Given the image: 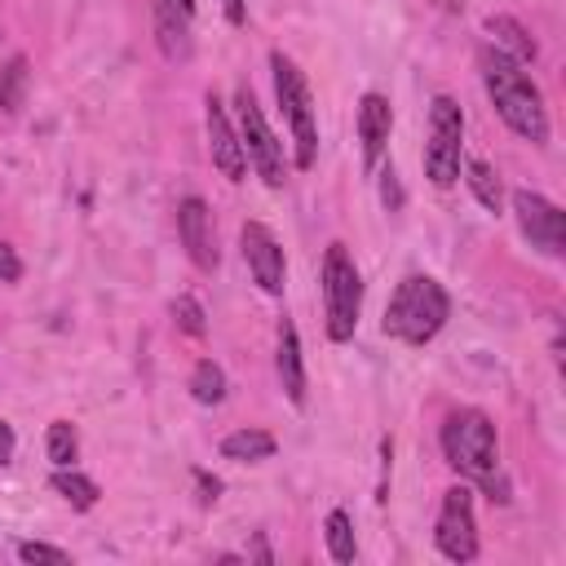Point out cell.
Wrapping results in <instances>:
<instances>
[{
    "instance_id": "cell-15",
    "label": "cell",
    "mask_w": 566,
    "mask_h": 566,
    "mask_svg": "<svg viewBox=\"0 0 566 566\" xmlns=\"http://www.w3.org/2000/svg\"><path fill=\"white\" fill-rule=\"evenodd\" d=\"M486 31H491L495 49H504V53H509V57H517L522 66H526V62H535V53H539V49H535V40L526 35V27H522L517 18H504V13H500V18H486Z\"/></svg>"
},
{
    "instance_id": "cell-4",
    "label": "cell",
    "mask_w": 566,
    "mask_h": 566,
    "mask_svg": "<svg viewBox=\"0 0 566 566\" xmlns=\"http://www.w3.org/2000/svg\"><path fill=\"white\" fill-rule=\"evenodd\" d=\"M363 310V279L345 243H327L323 252V314H327V336L340 345L354 336Z\"/></svg>"
},
{
    "instance_id": "cell-7",
    "label": "cell",
    "mask_w": 566,
    "mask_h": 566,
    "mask_svg": "<svg viewBox=\"0 0 566 566\" xmlns=\"http://www.w3.org/2000/svg\"><path fill=\"white\" fill-rule=\"evenodd\" d=\"M234 106H239V142H243V155L252 159V168L261 172L265 186H283V142L265 124V115H261V106H256V97H252L248 84H239Z\"/></svg>"
},
{
    "instance_id": "cell-23",
    "label": "cell",
    "mask_w": 566,
    "mask_h": 566,
    "mask_svg": "<svg viewBox=\"0 0 566 566\" xmlns=\"http://www.w3.org/2000/svg\"><path fill=\"white\" fill-rule=\"evenodd\" d=\"M18 557L27 566H71V553L66 548H53V544H40V539H22L18 544Z\"/></svg>"
},
{
    "instance_id": "cell-1",
    "label": "cell",
    "mask_w": 566,
    "mask_h": 566,
    "mask_svg": "<svg viewBox=\"0 0 566 566\" xmlns=\"http://www.w3.org/2000/svg\"><path fill=\"white\" fill-rule=\"evenodd\" d=\"M478 66H482L486 97L495 102V115L517 137H526L531 146H544L548 142V106H544L539 84L526 75V66L517 57H509L504 49H495V44H486L478 53Z\"/></svg>"
},
{
    "instance_id": "cell-25",
    "label": "cell",
    "mask_w": 566,
    "mask_h": 566,
    "mask_svg": "<svg viewBox=\"0 0 566 566\" xmlns=\"http://www.w3.org/2000/svg\"><path fill=\"white\" fill-rule=\"evenodd\" d=\"M380 199H385V208H402V186H398V172L394 168L380 172Z\"/></svg>"
},
{
    "instance_id": "cell-24",
    "label": "cell",
    "mask_w": 566,
    "mask_h": 566,
    "mask_svg": "<svg viewBox=\"0 0 566 566\" xmlns=\"http://www.w3.org/2000/svg\"><path fill=\"white\" fill-rule=\"evenodd\" d=\"M172 323H177L186 336H203V332H208V323H203V305H199L195 296H177V301H172Z\"/></svg>"
},
{
    "instance_id": "cell-26",
    "label": "cell",
    "mask_w": 566,
    "mask_h": 566,
    "mask_svg": "<svg viewBox=\"0 0 566 566\" xmlns=\"http://www.w3.org/2000/svg\"><path fill=\"white\" fill-rule=\"evenodd\" d=\"M22 279V261L9 243H0V283H18Z\"/></svg>"
},
{
    "instance_id": "cell-13",
    "label": "cell",
    "mask_w": 566,
    "mask_h": 566,
    "mask_svg": "<svg viewBox=\"0 0 566 566\" xmlns=\"http://www.w3.org/2000/svg\"><path fill=\"white\" fill-rule=\"evenodd\" d=\"M389 128H394L389 97H380V93H363V102H358V137H363V164H367V168H376V159L385 155V146H389Z\"/></svg>"
},
{
    "instance_id": "cell-14",
    "label": "cell",
    "mask_w": 566,
    "mask_h": 566,
    "mask_svg": "<svg viewBox=\"0 0 566 566\" xmlns=\"http://www.w3.org/2000/svg\"><path fill=\"white\" fill-rule=\"evenodd\" d=\"M274 367H279L283 394L301 407L305 402V363H301V336H296L292 318H279V354H274Z\"/></svg>"
},
{
    "instance_id": "cell-29",
    "label": "cell",
    "mask_w": 566,
    "mask_h": 566,
    "mask_svg": "<svg viewBox=\"0 0 566 566\" xmlns=\"http://www.w3.org/2000/svg\"><path fill=\"white\" fill-rule=\"evenodd\" d=\"M195 482H199V500H203V504H212V500L221 495V482H217V478H208V473H195Z\"/></svg>"
},
{
    "instance_id": "cell-10",
    "label": "cell",
    "mask_w": 566,
    "mask_h": 566,
    "mask_svg": "<svg viewBox=\"0 0 566 566\" xmlns=\"http://www.w3.org/2000/svg\"><path fill=\"white\" fill-rule=\"evenodd\" d=\"M239 248H243V261H248L252 279L261 283V292H265V296H279V292H283V279H287V261H283V248H279V239L270 234V226L243 221Z\"/></svg>"
},
{
    "instance_id": "cell-17",
    "label": "cell",
    "mask_w": 566,
    "mask_h": 566,
    "mask_svg": "<svg viewBox=\"0 0 566 566\" xmlns=\"http://www.w3.org/2000/svg\"><path fill=\"white\" fill-rule=\"evenodd\" d=\"M27 80H31V62H27V53H13V57L0 66V111H4V115H13V111L22 106Z\"/></svg>"
},
{
    "instance_id": "cell-19",
    "label": "cell",
    "mask_w": 566,
    "mask_h": 566,
    "mask_svg": "<svg viewBox=\"0 0 566 566\" xmlns=\"http://www.w3.org/2000/svg\"><path fill=\"white\" fill-rule=\"evenodd\" d=\"M53 491H57L71 509H93V504H97V495H102V491H97V482H93V478H84V473H80V469H71V464L53 473Z\"/></svg>"
},
{
    "instance_id": "cell-5",
    "label": "cell",
    "mask_w": 566,
    "mask_h": 566,
    "mask_svg": "<svg viewBox=\"0 0 566 566\" xmlns=\"http://www.w3.org/2000/svg\"><path fill=\"white\" fill-rule=\"evenodd\" d=\"M270 71H274V93H279V106L287 115V128H292V142H296V168L310 172L314 159H318V128H314V102H310V84L305 75L296 71V62L287 53H270Z\"/></svg>"
},
{
    "instance_id": "cell-28",
    "label": "cell",
    "mask_w": 566,
    "mask_h": 566,
    "mask_svg": "<svg viewBox=\"0 0 566 566\" xmlns=\"http://www.w3.org/2000/svg\"><path fill=\"white\" fill-rule=\"evenodd\" d=\"M13 451H18V438H13L9 420H0V464H9V460H13Z\"/></svg>"
},
{
    "instance_id": "cell-22",
    "label": "cell",
    "mask_w": 566,
    "mask_h": 566,
    "mask_svg": "<svg viewBox=\"0 0 566 566\" xmlns=\"http://www.w3.org/2000/svg\"><path fill=\"white\" fill-rule=\"evenodd\" d=\"M75 455H80V433H75V424H71V420H53V424H49V460H53L57 469H66Z\"/></svg>"
},
{
    "instance_id": "cell-8",
    "label": "cell",
    "mask_w": 566,
    "mask_h": 566,
    "mask_svg": "<svg viewBox=\"0 0 566 566\" xmlns=\"http://www.w3.org/2000/svg\"><path fill=\"white\" fill-rule=\"evenodd\" d=\"M433 544L447 562H473L478 557V522H473V491L469 486H451L442 495Z\"/></svg>"
},
{
    "instance_id": "cell-16",
    "label": "cell",
    "mask_w": 566,
    "mask_h": 566,
    "mask_svg": "<svg viewBox=\"0 0 566 566\" xmlns=\"http://www.w3.org/2000/svg\"><path fill=\"white\" fill-rule=\"evenodd\" d=\"M221 455L239 460V464H256V460L274 455V438L265 429H234V433L221 438Z\"/></svg>"
},
{
    "instance_id": "cell-12",
    "label": "cell",
    "mask_w": 566,
    "mask_h": 566,
    "mask_svg": "<svg viewBox=\"0 0 566 566\" xmlns=\"http://www.w3.org/2000/svg\"><path fill=\"white\" fill-rule=\"evenodd\" d=\"M203 124H208V150H212V164L226 181H243V168H248V155H243V142L226 115V106L208 93L203 97Z\"/></svg>"
},
{
    "instance_id": "cell-18",
    "label": "cell",
    "mask_w": 566,
    "mask_h": 566,
    "mask_svg": "<svg viewBox=\"0 0 566 566\" xmlns=\"http://www.w3.org/2000/svg\"><path fill=\"white\" fill-rule=\"evenodd\" d=\"M464 177H469V190L478 195V203L491 208V212H500V203H504V186H500L495 168H491L486 159H464Z\"/></svg>"
},
{
    "instance_id": "cell-20",
    "label": "cell",
    "mask_w": 566,
    "mask_h": 566,
    "mask_svg": "<svg viewBox=\"0 0 566 566\" xmlns=\"http://www.w3.org/2000/svg\"><path fill=\"white\" fill-rule=\"evenodd\" d=\"M190 394H195V402L217 407V402L226 398V371H221L212 358L195 363V371H190Z\"/></svg>"
},
{
    "instance_id": "cell-30",
    "label": "cell",
    "mask_w": 566,
    "mask_h": 566,
    "mask_svg": "<svg viewBox=\"0 0 566 566\" xmlns=\"http://www.w3.org/2000/svg\"><path fill=\"white\" fill-rule=\"evenodd\" d=\"M221 9H226V18H230L234 27H243V18H248V9H243V0H221Z\"/></svg>"
},
{
    "instance_id": "cell-21",
    "label": "cell",
    "mask_w": 566,
    "mask_h": 566,
    "mask_svg": "<svg viewBox=\"0 0 566 566\" xmlns=\"http://www.w3.org/2000/svg\"><path fill=\"white\" fill-rule=\"evenodd\" d=\"M323 531H327V553H332V562H354L358 544H354V526H349V513L332 509Z\"/></svg>"
},
{
    "instance_id": "cell-27",
    "label": "cell",
    "mask_w": 566,
    "mask_h": 566,
    "mask_svg": "<svg viewBox=\"0 0 566 566\" xmlns=\"http://www.w3.org/2000/svg\"><path fill=\"white\" fill-rule=\"evenodd\" d=\"M155 13H172V18L195 22V0H155Z\"/></svg>"
},
{
    "instance_id": "cell-2",
    "label": "cell",
    "mask_w": 566,
    "mask_h": 566,
    "mask_svg": "<svg viewBox=\"0 0 566 566\" xmlns=\"http://www.w3.org/2000/svg\"><path fill=\"white\" fill-rule=\"evenodd\" d=\"M442 455L455 473L482 486L495 504H509V478L500 473V442H495V424L486 411L478 407L451 411L442 424Z\"/></svg>"
},
{
    "instance_id": "cell-3",
    "label": "cell",
    "mask_w": 566,
    "mask_h": 566,
    "mask_svg": "<svg viewBox=\"0 0 566 566\" xmlns=\"http://www.w3.org/2000/svg\"><path fill=\"white\" fill-rule=\"evenodd\" d=\"M447 314H451V301L442 283L429 274H407L385 305V336H398L402 345H429L442 332Z\"/></svg>"
},
{
    "instance_id": "cell-11",
    "label": "cell",
    "mask_w": 566,
    "mask_h": 566,
    "mask_svg": "<svg viewBox=\"0 0 566 566\" xmlns=\"http://www.w3.org/2000/svg\"><path fill=\"white\" fill-rule=\"evenodd\" d=\"M177 234H181V248L195 261V270L212 274L217 270V234H212V212L199 195H186L177 203Z\"/></svg>"
},
{
    "instance_id": "cell-9",
    "label": "cell",
    "mask_w": 566,
    "mask_h": 566,
    "mask_svg": "<svg viewBox=\"0 0 566 566\" xmlns=\"http://www.w3.org/2000/svg\"><path fill=\"white\" fill-rule=\"evenodd\" d=\"M513 212L522 234L531 239V248H539L544 256H562L566 252V217L553 199L535 195V190H517L513 195Z\"/></svg>"
},
{
    "instance_id": "cell-6",
    "label": "cell",
    "mask_w": 566,
    "mask_h": 566,
    "mask_svg": "<svg viewBox=\"0 0 566 566\" xmlns=\"http://www.w3.org/2000/svg\"><path fill=\"white\" fill-rule=\"evenodd\" d=\"M460 142H464L460 102L442 93L429 106V142H424V177L433 186H451L460 177Z\"/></svg>"
}]
</instances>
